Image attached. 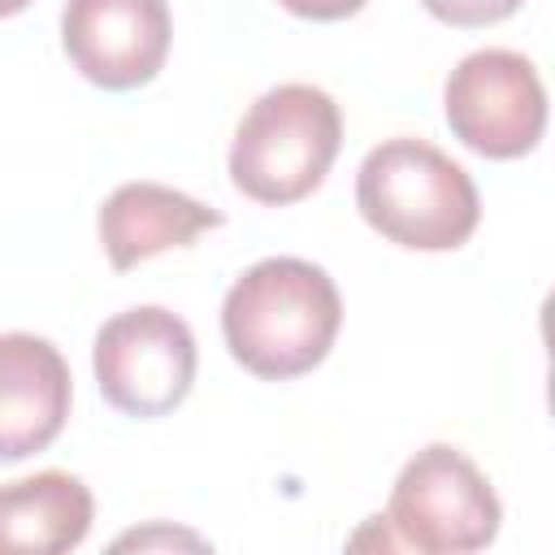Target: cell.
<instances>
[{
  "instance_id": "cell-6",
  "label": "cell",
  "mask_w": 555,
  "mask_h": 555,
  "mask_svg": "<svg viewBox=\"0 0 555 555\" xmlns=\"http://www.w3.org/2000/svg\"><path fill=\"white\" fill-rule=\"evenodd\" d=\"M442 113L468 152L516 160L542 143L546 87L529 56L512 48H477L447 74Z\"/></svg>"
},
{
  "instance_id": "cell-10",
  "label": "cell",
  "mask_w": 555,
  "mask_h": 555,
  "mask_svg": "<svg viewBox=\"0 0 555 555\" xmlns=\"http://www.w3.org/2000/svg\"><path fill=\"white\" fill-rule=\"evenodd\" d=\"M95 499L82 477L43 468L0 486V555H61L91 533Z\"/></svg>"
},
{
  "instance_id": "cell-14",
  "label": "cell",
  "mask_w": 555,
  "mask_h": 555,
  "mask_svg": "<svg viewBox=\"0 0 555 555\" xmlns=\"http://www.w3.org/2000/svg\"><path fill=\"white\" fill-rule=\"evenodd\" d=\"M30 0H0V17H13V13H22Z\"/></svg>"
},
{
  "instance_id": "cell-12",
  "label": "cell",
  "mask_w": 555,
  "mask_h": 555,
  "mask_svg": "<svg viewBox=\"0 0 555 555\" xmlns=\"http://www.w3.org/2000/svg\"><path fill=\"white\" fill-rule=\"evenodd\" d=\"M278 4L304 22H343V17H356L369 0H278Z\"/></svg>"
},
{
  "instance_id": "cell-13",
  "label": "cell",
  "mask_w": 555,
  "mask_h": 555,
  "mask_svg": "<svg viewBox=\"0 0 555 555\" xmlns=\"http://www.w3.org/2000/svg\"><path fill=\"white\" fill-rule=\"evenodd\" d=\"M121 546H208V542L195 533H182V529H139V533L117 538V551Z\"/></svg>"
},
{
  "instance_id": "cell-9",
  "label": "cell",
  "mask_w": 555,
  "mask_h": 555,
  "mask_svg": "<svg viewBox=\"0 0 555 555\" xmlns=\"http://www.w3.org/2000/svg\"><path fill=\"white\" fill-rule=\"evenodd\" d=\"M225 225V217L173 186L160 182H121L95 217L104 256L117 273L169 251V247H186L195 243L204 230Z\"/></svg>"
},
{
  "instance_id": "cell-3",
  "label": "cell",
  "mask_w": 555,
  "mask_h": 555,
  "mask_svg": "<svg viewBox=\"0 0 555 555\" xmlns=\"http://www.w3.org/2000/svg\"><path fill=\"white\" fill-rule=\"evenodd\" d=\"M343 147V113L312 82L269 87L238 121L230 143V182L269 208L312 195Z\"/></svg>"
},
{
  "instance_id": "cell-7",
  "label": "cell",
  "mask_w": 555,
  "mask_h": 555,
  "mask_svg": "<svg viewBox=\"0 0 555 555\" xmlns=\"http://www.w3.org/2000/svg\"><path fill=\"white\" fill-rule=\"evenodd\" d=\"M169 39L173 17L165 0H65L61 9L69 65L104 91L147 87L165 69Z\"/></svg>"
},
{
  "instance_id": "cell-8",
  "label": "cell",
  "mask_w": 555,
  "mask_h": 555,
  "mask_svg": "<svg viewBox=\"0 0 555 555\" xmlns=\"http://www.w3.org/2000/svg\"><path fill=\"white\" fill-rule=\"evenodd\" d=\"M74 399L65 356L26 330L0 334V460L48 451L65 429Z\"/></svg>"
},
{
  "instance_id": "cell-2",
  "label": "cell",
  "mask_w": 555,
  "mask_h": 555,
  "mask_svg": "<svg viewBox=\"0 0 555 555\" xmlns=\"http://www.w3.org/2000/svg\"><path fill=\"white\" fill-rule=\"evenodd\" d=\"M360 217L395 247L455 251L481 221V199L460 160L425 139H382L356 173Z\"/></svg>"
},
{
  "instance_id": "cell-4",
  "label": "cell",
  "mask_w": 555,
  "mask_h": 555,
  "mask_svg": "<svg viewBox=\"0 0 555 555\" xmlns=\"http://www.w3.org/2000/svg\"><path fill=\"white\" fill-rule=\"evenodd\" d=\"M382 520L395 533V546L460 555L481 551L499 538L503 503L486 473L460 447L429 442L399 468Z\"/></svg>"
},
{
  "instance_id": "cell-5",
  "label": "cell",
  "mask_w": 555,
  "mask_h": 555,
  "mask_svg": "<svg viewBox=\"0 0 555 555\" xmlns=\"http://www.w3.org/2000/svg\"><path fill=\"white\" fill-rule=\"evenodd\" d=\"M195 360L191 325L160 304L108 317L91 347L100 395L134 421L169 416L195 386Z\"/></svg>"
},
{
  "instance_id": "cell-1",
  "label": "cell",
  "mask_w": 555,
  "mask_h": 555,
  "mask_svg": "<svg viewBox=\"0 0 555 555\" xmlns=\"http://www.w3.org/2000/svg\"><path fill=\"white\" fill-rule=\"evenodd\" d=\"M343 325L334 278L299 256H264L234 278L221 299V334L230 356L264 377L286 382L312 373Z\"/></svg>"
},
{
  "instance_id": "cell-11",
  "label": "cell",
  "mask_w": 555,
  "mask_h": 555,
  "mask_svg": "<svg viewBox=\"0 0 555 555\" xmlns=\"http://www.w3.org/2000/svg\"><path fill=\"white\" fill-rule=\"evenodd\" d=\"M438 22L460 26V30H477V26H494L503 17H512L525 0H421Z\"/></svg>"
}]
</instances>
